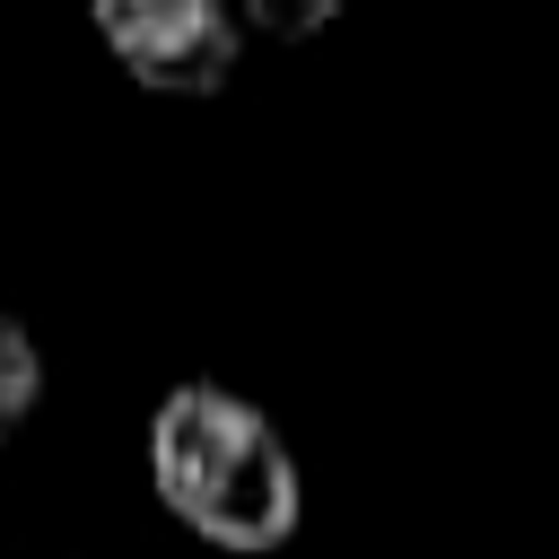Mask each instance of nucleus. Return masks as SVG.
<instances>
[{"label": "nucleus", "mask_w": 559, "mask_h": 559, "mask_svg": "<svg viewBox=\"0 0 559 559\" xmlns=\"http://www.w3.org/2000/svg\"><path fill=\"white\" fill-rule=\"evenodd\" d=\"M148 480L218 550H280L306 515V480H297L280 419L262 402H245L236 384H210V376H192L157 402Z\"/></svg>", "instance_id": "1"}, {"label": "nucleus", "mask_w": 559, "mask_h": 559, "mask_svg": "<svg viewBox=\"0 0 559 559\" xmlns=\"http://www.w3.org/2000/svg\"><path fill=\"white\" fill-rule=\"evenodd\" d=\"M105 52L157 96H210L236 79V0H87Z\"/></svg>", "instance_id": "2"}, {"label": "nucleus", "mask_w": 559, "mask_h": 559, "mask_svg": "<svg viewBox=\"0 0 559 559\" xmlns=\"http://www.w3.org/2000/svg\"><path fill=\"white\" fill-rule=\"evenodd\" d=\"M35 393H44V349H35V332H26V323L0 306V445L26 428Z\"/></svg>", "instance_id": "3"}, {"label": "nucleus", "mask_w": 559, "mask_h": 559, "mask_svg": "<svg viewBox=\"0 0 559 559\" xmlns=\"http://www.w3.org/2000/svg\"><path fill=\"white\" fill-rule=\"evenodd\" d=\"M341 9H349V0H245L236 26H262V35H280V44H306V35H323Z\"/></svg>", "instance_id": "4"}]
</instances>
